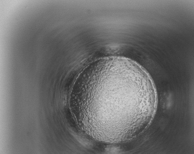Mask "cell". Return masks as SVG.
<instances>
[{"label":"cell","mask_w":194,"mask_h":154,"mask_svg":"<svg viewBox=\"0 0 194 154\" xmlns=\"http://www.w3.org/2000/svg\"><path fill=\"white\" fill-rule=\"evenodd\" d=\"M157 102L154 84L147 71L135 61L117 56L88 71L80 95L81 111L90 125L117 139L140 127Z\"/></svg>","instance_id":"1"}]
</instances>
